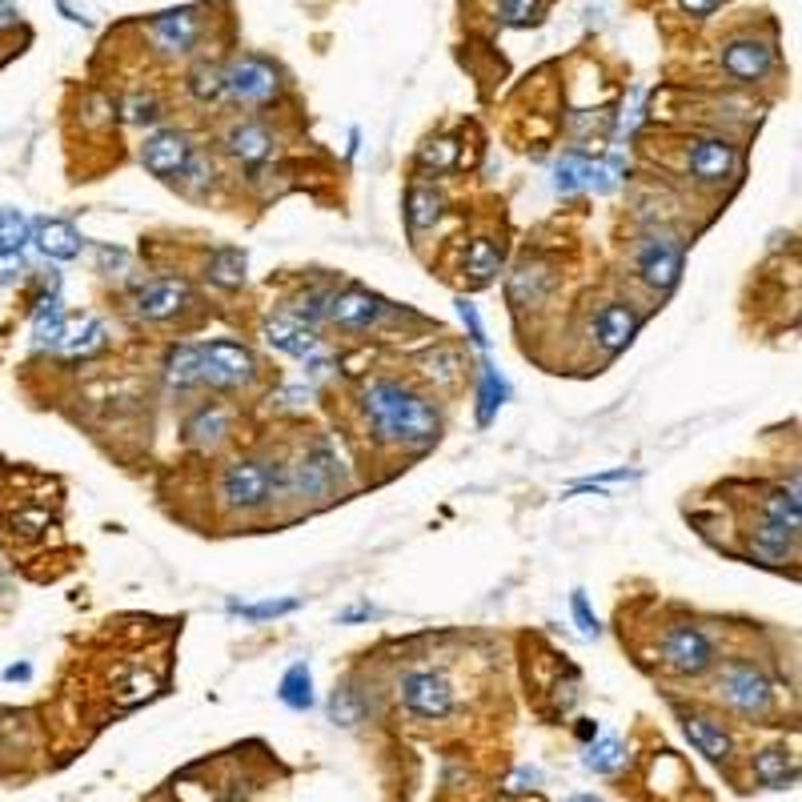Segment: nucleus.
<instances>
[{
    "mask_svg": "<svg viewBox=\"0 0 802 802\" xmlns=\"http://www.w3.org/2000/svg\"><path fill=\"white\" fill-rule=\"evenodd\" d=\"M361 410L370 418L373 433L381 442L410 445V450H430L442 438V413L422 393L405 390L398 381H370L361 393Z\"/></svg>",
    "mask_w": 802,
    "mask_h": 802,
    "instance_id": "1",
    "label": "nucleus"
},
{
    "mask_svg": "<svg viewBox=\"0 0 802 802\" xmlns=\"http://www.w3.org/2000/svg\"><path fill=\"white\" fill-rule=\"evenodd\" d=\"M338 482H341V474H338V454H333V445L313 442L294 465H286V490H281V494H294V497H301V502H326V497H333Z\"/></svg>",
    "mask_w": 802,
    "mask_h": 802,
    "instance_id": "2",
    "label": "nucleus"
},
{
    "mask_svg": "<svg viewBox=\"0 0 802 802\" xmlns=\"http://www.w3.org/2000/svg\"><path fill=\"white\" fill-rule=\"evenodd\" d=\"M200 385H213V390H237V385H249L257 378V358L237 341H209L200 346Z\"/></svg>",
    "mask_w": 802,
    "mask_h": 802,
    "instance_id": "3",
    "label": "nucleus"
},
{
    "mask_svg": "<svg viewBox=\"0 0 802 802\" xmlns=\"http://www.w3.org/2000/svg\"><path fill=\"white\" fill-rule=\"evenodd\" d=\"M658 655H662V662L682 678L707 675L710 666L718 662L714 642H710L707 634L698 630V626H690V623L670 626V630L662 634V642H658Z\"/></svg>",
    "mask_w": 802,
    "mask_h": 802,
    "instance_id": "4",
    "label": "nucleus"
},
{
    "mask_svg": "<svg viewBox=\"0 0 802 802\" xmlns=\"http://www.w3.org/2000/svg\"><path fill=\"white\" fill-rule=\"evenodd\" d=\"M718 698L734 707L739 714H767L771 710V678L750 662H727L718 675Z\"/></svg>",
    "mask_w": 802,
    "mask_h": 802,
    "instance_id": "5",
    "label": "nucleus"
},
{
    "mask_svg": "<svg viewBox=\"0 0 802 802\" xmlns=\"http://www.w3.org/2000/svg\"><path fill=\"white\" fill-rule=\"evenodd\" d=\"M274 494V477H269V465L254 462V457H241L233 462L222 474V497L229 510H241V514H254L269 502Z\"/></svg>",
    "mask_w": 802,
    "mask_h": 802,
    "instance_id": "6",
    "label": "nucleus"
},
{
    "mask_svg": "<svg viewBox=\"0 0 802 802\" xmlns=\"http://www.w3.org/2000/svg\"><path fill=\"white\" fill-rule=\"evenodd\" d=\"M682 245L670 233H650L638 245V274L650 289H675L682 277Z\"/></svg>",
    "mask_w": 802,
    "mask_h": 802,
    "instance_id": "7",
    "label": "nucleus"
},
{
    "mask_svg": "<svg viewBox=\"0 0 802 802\" xmlns=\"http://www.w3.org/2000/svg\"><path fill=\"white\" fill-rule=\"evenodd\" d=\"M265 341H269L274 349H281V353H289V358L313 361V366L329 361L326 346H321V338H317V329L309 326V321H301V317H294V313L265 317Z\"/></svg>",
    "mask_w": 802,
    "mask_h": 802,
    "instance_id": "8",
    "label": "nucleus"
},
{
    "mask_svg": "<svg viewBox=\"0 0 802 802\" xmlns=\"http://www.w3.org/2000/svg\"><path fill=\"white\" fill-rule=\"evenodd\" d=\"M398 695L405 702V710L418 718H445L454 710V690L433 670H410V675L401 678Z\"/></svg>",
    "mask_w": 802,
    "mask_h": 802,
    "instance_id": "9",
    "label": "nucleus"
},
{
    "mask_svg": "<svg viewBox=\"0 0 802 802\" xmlns=\"http://www.w3.org/2000/svg\"><path fill=\"white\" fill-rule=\"evenodd\" d=\"M277 69L261 56H241V61L233 64L229 73H225V93L237 101V105H265V101H274L277 96Z\"/></svg>",
    "mask_w": 802,
    "mask_h": 802,
    "instance_id": "10",
    "label": "nucleus"
},
{
    "mask_svg": "<svg viewBox=\"0 0 802 802\" xmlns=\"http://www.w3.org/2000/svg\"><path fill=\"white\" fill-rule=\"evenodd\" d=\"M687 165L698 185H722L730 173L739 169V148L727 137H698L687 153Z\"/></svg>",
    "mask_w": 802,
    "mask_h": 802,
    "instance_id": "11",
    "label": "nucleus"
},
{
    "mask_svg": "<svg viewBox=\"0 0 802 802\" xmlns=\"http://www.w3.org/2000/svg\"><path fill=\"white\" fill-rule=\"evenodd\" d=\"M189 286L177 281V277H157V281H145V286L133 294V313L141 321H169L181 309L189 306Z\"/></svg>",
    "mask_w": 802,
    "mask_h": 802,
    "instance_id": "12",
    "label": "nucleus"
},
{
    "mask_svg": "<svg viewBox=\"0 0 802 802\" xmlns=\"http://www.w3.org/2000/svg\"><path fill=\"white\" fill-rule=\"evenodd\" d=\"M141 161H145V169L153 173V177H181L185 173V165L193 161V145L185 133H177V128H161V133H153V137L145 141V148H141Z\"/></svg>",
    "mask_w": 802,
    "mask_h": 802,
    "instance_id": "13",
    "label": "nucleus"
},
{
    "mask_svg": "<svg viewBox=\"0 0 802 802\" xmlns=\"http://www.w3.org/2000/svg\"><path fill=\"white\" fill-rule=\"evenodd\" d=\"M774 53L767 41H754V37H734V41L722 44V69H727L734 81H762L771 73Z\"/></svg>",
    "mask_w": 802,
    "mask_h": 802,
    "instance_id": "14",
    "label": "nucleus"
},
{
    "mask_svg": "<svg viewBox=\"0 0 802 802\" xmlns=\"http://www.w3.org/2000/svg\"><path fill=\"white\" fill-rule=\"evenodd\" d=\"M381 313H385V301L370 289H346L329 301V321H338L341 329H370L381 321Z\"/></svg>",
    "mask_w": 802,
    "mask_h": 802,
    "instance_id": "15",
    "label": "nucleus"
},
{
    "mask_svg": "<svg viewBox=\"0 0 802 802\" xmlns=\"http://www.w3.org/2000/svg\"><path fill=\"white\" fill-rule=\"evenodd\" d=\"M634 333H638V313L626 301H606L598 309V317H594V338H598V346L606 353L626 349L634 341Z\"/></svg>",
    "mask_w": 802,
    "mask_h": 802,
    "instance_id": "16",
    "label": "nucleus"
},
{
    "mask_svg": "<svg viewBox=\"0 0 802 802\" xmlns=\"http://www.w3.org/2000/svg\"><path fill=\"white\" fill-rule=\"evenodd\" d=\"M148 32H153V41H157L165 53H189L193 41H197V32H200V17H197V9L161 12L157 21L148 24Z\"/></svg>",
    "mask_w": 802,
    "mask_h": 802,
    "instance_id": "17",
    "label": "nucleus"
},
{
    "mask_svg": "<svg viewBox=\"0 0 802 802\" xmlns=\"http://www.w3.org/2000/svg\"><path fill=\"white\" fill-rule=\"evenodd\" d=\"M32 241L41 245L44 257H53V261H73V257H81V249H85V241H81V233L73 229L69 222H37L32 225Z\"/></svg>",
    "mask_w": 802,
    "mask_h": 802,
    "instance_id": "18",
    "label": "nucleus"
},
{
    "mask_svg": "<svg viewBox=\"0 0 802 802\" xmlns=\"http://www.w3.org/2000/svg\"><path fill=\"white\" fill-rule=\"evenodd\" d=\"M549 289H554V274H549L546 265H542V261H522L514 274H510L506 294H510V301H514V306H538Z\"/></svg>",
    "mask_w": 802,
    "mask_h": 802,
    "instance_id": "19",
    "label": "nucleus"
},
{
    "mask_svg": "<svg viewBox=\"0 0 802 802\" xmlns=\"http://www.w3.org/2000/svg\"><path fill=\"white\" fill-rule=\"evenodd\" d=\"M682 730H687L690 747H698V754H707L710 762L730 759V734L722 730V722H714L707 714H687L682 718Z\"/></svg>",
    "mask_w": 802,
    "mask_h": 802,
    "instance_id": "20",
    "label": "nucleus"
},
{
    "mask_svg": "<svg viewBox=\"0 0 802 802\" xmlns=\"http://www.w3.org/2000/svg\"><path fill=\"white\" fill-rule=\"evenodd\" d=\"M64 326H69V317H64V306L56 294H44L32 309V346L37 349H56L64 338Z\"/></svg>",
    "mask_w": 802,
    "mask_h": 802,
    "instance_id": "21",
    "label": "nucleus"
},
{
    "mask_svg": "<svg viewBox=\"0 0 802 802\" xmlns=\"http://www.w3.org/2000/svg\"><path fill=\"white\" fill-rule=\"evenodd\" d=\"M274 133L265 125H254V121H245V125H237L229 133V153L241 165H261V161H269L274 157Z\"/></svg>",
    "mask_w": 802,
    "mask_h": 802,
    "instance_id": "22",
    "label": "nucleus"
},
{
    "mask_svg": "<svg viewBox=\"0 0 802 802\" xmlns=\"http://www.w3.org/2000/svg\"><path fill=\"white\" fill-rule=\"evenodd\" d=\"M109 346V329L96 321V317H81L76 326H64V338H61V353L64 358H93V353H101V349Z\"/></svg>",
    "mask_w": 802,
    "mask_h": 802,
    "instance_id": "23",
    "label": "nucleus"
},
{
    "mask_svg": "<svg viewBox=\"0 0 802 802\" xmlns=\"http://www.w3.org/2000/svg\"><path fill=\"white\" fill-rule=\"evenodd\" d=\"M442 209H445V197L433 189V185H410V193H405V222H410L413 233L433 229L438 217H442Z\"/></svg>",
    "mask_w": 802,
    "mask_h": 802,
    "instance_id": "24",
    "label": "nucleus"
},
{
    "mask_svg": "<svg viewBox=\"0 0 802 802\" xmlns=\"http://www.w3.org/2000/svg\"><path fill=\"white\" fill-rule=\"evenodd\" d=\"M225 433H229V413H225L222 405H200L189 422H185V442L200 445V450L217 445Z\"/></svg>",
    "mask_w": 802,
    "mask_h": 802,
    "instance_id": "25",
    "label": "nucleus"
},
{
    "mask_svg": "<svg viewBox=\"0 0 802 802\" xmlns=\"http://www.w3.org/2000/svg\"><path fill=\"white\" fill-rule=\"evenodd\" d=\"M200 346H173L165 353V381H169L173 390H193L200 385Z\"/></svg>",
    "mask_w": 802,
    "mask_h": 802,
    "instance_id": "26",
    "label": "nucleus"
},
{
    "mask_svg": "<svg viewBox=\"0 0 802 802\" xmlns=\"http://www.w3.org/2000/svg\"><path fill=\"white\" fill-rule=\"evenodd\" d=\"M750 542H754V554H759L762 562H782L786 554L799 549V529L774 526V522L762 517V526L750 534Z\"/></svg>",
    "mask_w": 802,
    "mask_h": 802,
    "instance_id": "27",
    "label": "nucleus"
},
{
    "mask_svg": "<svg viewBox=\"0 0 802 802\" xmlns=\"http://www.w3.org/2000/svg\"><path fill=\"white\" fill-rule=\"evenodd\" d=\"M245 269H249V257L237 245H222L213 249L209 257V281L222 289H241L245 286Z\"/></svg>",
    "mask_w": 802,
    "mask_h": 802,
    "instance_id": "28",
    "label": "nucleus"
},
{
    "mask_svg": "<svg viewBox=\"0 0 802 802\" xmlns=\"http://www.w3.org/2000/svg\"><path fill=\"white\" fill-rule=\"evenodd\" d=\"M754 774H759L762 786L786 791V786H794V779H799V762L786 759V750H762L759 759H754Z\"/></svg>",
    "mask_w": 802,
    "mask_h": 802,
    "instance_id": "29",
    "label": "nucleus"
},
{
    "mask_svg": "<svg viewBox=\"0 0 802 802\" xmlns=\"http://www.w3.org/2000/svg\"><path fill=\"white\" fill-rule=\"evenodd\" d=\"M277 698L286 702L289 710H309L317 702L313 695V670H309L306 662H294L281 675V687H277Z\"/></svg>",
    "mask_w": 802,
    "mask_h": 802,
    "instance_id": "30",
    "label": "nucleus"
},
{
    "mask_svg": "<svg viewBox=\"0 0 802 802\" xmlns=\"http://www.w3.org/2000/svg\"><path fill=\"white\" fill-rule=\"evenodd\" d=\"M590 173H594V161L582 157V153H566V157L554 165V189L562 197H574V193L590 189Z\"/></svg>",
    "mask_w": 802,
    "mask_h": 802,
    "instance_id": "31",
    "label": "nucleus"
},
{
    "mask_svg": "<svg viewBox=\"0 0 802 802\" xmlns=\"http://www.w3.org/2000/svg\"><path fill=\"white\" fill-rule=\"evenodd\" d=\"M762 517H767V522H774V526L802 529L799 486H791V490H771V494L762 497Z\"/></svg>",
    "mask_w": 802,
    "mask_h": 802,
    "instance_id": "32",
    "label": "nucleus"
},
{
    "mask_svg": "<svg viewBox=\"0 0 802 802\" xmlns=\"http://www.w3.org/2000/svg\"><path fill=\"white\" fill-rule=\"evenodd\" d=\"M626 762V747L618 739H594L590 747H586V754H582V767L590 774H618Z\"/></svg>",
    "mask_w": 802,
    "mask_h": 802,
    "instance_id": "33",
    "label": "nucleus"
},
{
    "mask_svg": "<svg viewBox=\"0 0 802 802\" xmlns=\"http://www.w3.org/2000/svg\"><path fill=\"white\" fill-rule=\"evenodd\" d=\"M497 269H502V254H497V245L490 241V237L470 241V249H465V274L474 277L477 286H486V281H494Z\"/></svg>",
    "mask_w": 802,
    "mask_h": 802,
    "instance_id": "34",
    "label": "nucleus"
},
{
    "mask_svg": "<svg viewBox=\"0 0 802 802\" xmlns=\"http://www.w3.org/2000/svg\"><path fill=\"white\" fill-rule=\"evenodd\" d=\"M502 401H506V381L494 366H482V390H477V422L490 425L494 422V413L502 410Z\"/></svg>",
    "mask_w": 802,
    "mask_h": 802,
    "instance_id": "35",
    "label": "nucleus"
},
{
    "mask_svg": "<svg viewBox=\"0 0 802 802\" xmlns=\"http://www.w3.org/2000/svg\"><path fill=\"white\" fill-rule=\"evenodd\" d=\"M32 241V222L21 209H0V254H24Z\"/></svg>",
    "mask_w": 802,
    "mask_h": 802,
    "instance_id": "36",
    "label": "nucleus"
},
{
    "mask_svg": "<svg viewBox=\"0 0 802 802\" xmlns=\"http://www.w3.org/2000/svg\"><path fill=\"white\" fill-rule=\"evenodd\" d=\"M418 165H422L425 173H445L457 165V141L454 137H438V141H425L422 148H418Z\"/></svg>",
    "mask_w": 802,
    "mask_h": 802,
    "instance_id": "37",
    "label": "nucleus"
},
{
    "mask_svg": "<svg viewBox=\"0 0 802 802\" xmlns=\"http://www.w3.org/2000/svg\"><path fill=\"white\" fill-rule=\"evenodd\" d=\"M189 93L197 96L200 105H209V101H222L225 96V73L217 64H197L189 76Z\"/></svg>",
    "mask_w": 802,
    "mask_h": 802,
    "instance_id": "38",
    "label": "nucleus"
},
{
    "mask_svg": "<svg viewBox=\"0 0 802 802\" xmlns=\"http://www.w3.org/2000/svg\"><path fill=\"white\" fill-rule=\"evenodd\" d=\"M329 718H333L338 727H358L361 718H366V702H361L358 690L353 687L333 690V698H329Z\"/></svg>",
    "mask_w": 802,
    "mask_h": 802,
    "instance_id": "39",
    "label": "nucleus"
},
{
    "mask_svg": "<svg viewBox=\"0 0 802 802\" xmlns=\"http://www.w3.org/2000/svg\"><path fill=\"white\" fill-rule=\"evenodd\" d=\"M329 301H333V294L329 289H306V294L297 297V309H294V317H301V321H326L329 317Z\"/></svg>",
    "mask_w": 802,
    "mask_h": 802,
    "instance_id": "40",
    "label": "nucleus"
},
{
    "mask_svg": "<svg viewBox=\"0 0 802 802\" xmlns=\"http://www.w3.org/2000/svg\"><path fill=\"white\" fill-rule=\"evenodd\" d=\"M233 614H241L249 623H265V618H281V614L297 610V598H281V602H261V606H245V602H233Z\"/></svg>",
    "mask_w": 802,
    "mask_h": 802,
    "instance_id": "41",
    "label": "nucleus"
},
{
    "mask_svg": "<svg viewBox=\"0 0 802 802\" xmlns=\"http://www.w3.org/2000/svg\"><path fill=\"white\" fill-rule=\"evenodd\" d=\"M542 0H502V21L514 24V29H526V24L538 21Z\"/></svg>",
    "mask_w": 802,
    "mask_h": 802,
    "instance_id": "42",
    "label": "nucleus"
},
{
    "mask_svg": "<svg viewBox=\"0 0 802 802\" xmlns=\"http://www.w3.org/2000/svg\"><path fill=\"white\" fill-rule=\"evenodd\" d=\"M457 370H462V358H457L454 349H438V353L425 358V373H430L433 381H454Z\"/></svg>",
    "mask_w": 802,
    "mask_h": 802,
    "instance_id": "43",
    "label": "nucleus"
},
{
    "mask_svg": "<svg viewBox=\"0 0 802 802\" xmlns=\"http://www.w3.org/2000/svg\"><path fill=\"white\" fill-rule=\"evenodd\" d=\"M44 529H49V514L44 510H17L12 514V534H21V538H41Z\"/></svg>",
    "mask_w": 802,
    "mask_h": 802,
    "instance_id": "44",
    "label": "nucleus"
},
{
    "mask_svg": "<svg viewBox=\"0 0 802 802\" xmlns=\"http://www.w3.org/2000/svg\"><path fill=\"white\" fill-rule=\"evenodd\" d=\"M570 610H574V623H578V630L586 634V638H598V618H594L590 602H586V594H582V590L570 594Z\"/></svg>",
    "mask_w": 802,
    "mask_h": 802,
    "instance_id": "45",
    "label": "nucleus"
},
{
    "mask_svg": "<svg viewBox=\"0 0 802 802\" xmlns=\"http://www.w3.org/2000/svg\"><path fill=\"white\" fill-rule=\"evenodd\" d=\"M161 116V109H157V101H141V96H133V101H125V121L128 125H153Z\"/></svg>",
    "mask_w": 802,
    "mask_h": 802,
    "instance_id": "46",
    "label": "nucleus"
},
{
    "mask_svg": "<svg viewBox=\"0 0 802 802\" xmlns=\"http://www.w3.org/2000/svg\"><path fill=\"white\" fill-rule=\"evenodd\" d=\"M457 313H462V321H465V329H470V341H474L477 349H486V329H482V317H477V309H474V301H457Z\"/></svg>",
    "mask_w": 802,
    "mask_h": 802,
    "instance_id": "47",
    "label": "nucleus"
},
{
    "mask_svg": "<svg viewBox=\"0 0 802 802\" xmlns=\"http://www.w3.org/2000/svg\"><path fill=\"white\" fill-rule=\"evenodd\" d=\"M538 786H542V771H534V767H517L506 791L510 794H522V791H538Z\"/></svg>",
    "mask_w": 802,
    "mask_h": 802,
    "instance_id": "48",
    "label": "nucleus"
},
{
    "mask_svg": "<svg viewBox=\"0 0 802 802\" xmlns=\"http://www.w3.org/2000/svg\"><path fill=\"white\" fill-rule=\"evenodd\" d=\"M24 277V254H0V286H12Z\"/></svg>",
    "mask_w": 802,
    "mask_h": 802,
    "instance_id": "49",
    "label": "nucleus"
},
{
    "mask_svg": "<svg viewBox=\"0 0 802 802\" xmlns=\"http://www.w3.org/2000/svg\"><path fill=\"white\" fill-rule=\"evenodd\" d=\"M153 687H157L153 678H148V675H137V678H133V682H128V687H121V695H116V698H121V702H141V698L153 695Z\"/></svg>",
    "mask_w": 802,
    "mask_h": 802,
    "instance_id": "50",
    "label": "nucleus"
},
{
    "mask_svg": "<svg viewBox=\"0 0 802 802\" xmlns=\"http://www.w3.org/2000/svg\"><path fill=\"white\" fill-rule=\"evenodd\" d=\"M678 4H682V9H687L690 17H707V12H714L718 4H722V0H678Z\"/></svg>",
    "mask_w": 802,
    "mask_h": 802,
    "instance_id": "51",
    "label": "nucleus"
},
{
    "mask_svg": "<svg viewBox=\"0 0 802 802\" xmlns=\"http://www.w3.org/2000/svg\"><path fill=\"white\" fill-rule=\"evenodd\" d=\"M12 24H17V9H12L9 0H0V32L12 29Z\"/></svg>",
    "mask_w": 802,
    "mask_h": 802,
    "instance_id": "52",
    "label": "nucleus"
},
{
    "mask_svg": "<svg viewBox=\"0 0 802 802\" xmlns=\"http://www.w3.org/2000/svg\"><path fill=\"white\" fill-rule=\"evenodd\" d=\"M594 734H598V727H594V722H578V739L582 742H590Z\"/></svg>",
    "mask_w": 802,
    "mask_h": 802,
    "instance_id": "53",
    "label": "nucleus"
},
{
    "mask_svg": "<svg viewBox=\"0 0 802 802\" xmlns=\"http://www.w3.org/2000/svg\"><path fill=\"white\" fill-rule=\"evenodd\" d=\"M32 670L29 666H9V670H4V678H29Z\"/></svg>",
    "mask_w": 802,
    "mask_h": 802,
    "instance_id": "54",
    "label": "nucleus"
},
{
    "mask_svg": "<svg viewBox=\"0 0 802 802\" xmlns=\"http://www.w3.org/2000/svg\"><path fill=\"white\" fill-rule=\"evenodd\" d=\"M566 802H598V799H566Z\"/></svg>",
    "mask_w": 802,
    "mask_h": 802,
    "instance_id": "55",
    "label": "nucleus"
}]
</instances>
